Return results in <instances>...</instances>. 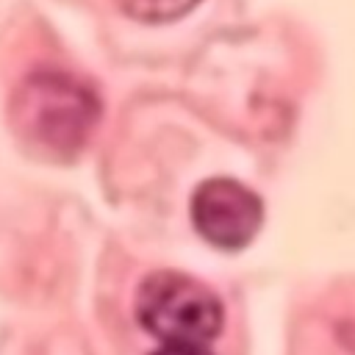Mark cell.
I'll return each mask as SVG.
<instances>
[{
	"mask_svg": "<svg viewBox=\"0 0 355 355\" xmlns=\"http://www.w3.org/2000/svg\"><path fill=\"white\" fill-rule=\"evenodd\" d=\"M100 119L92 86L61 69L31 72L11 97V125L39 155L69 158L80 153Z\"/></svg>",
	"mask_w": 355,
	"mask_h": 355,
	"instance_id": "6da1fadb",
	"label": "cell"
},
{
	"mask_svg": "<svg viewBox=\"0 0 355 355\" xmlns=\"http://www.w3.org/2000/svg\"><path fill=\"white\" fill-rule=\"evenodd\" d=\"M136 319L164 344H202L225 322L219 297L180 272H153L136 291Z\"/></svg>",
	"mask_w": 355,
	"mask_h": 355,
	"instance_id": "7a4b0ae2",
	"label": "cell"
},
{
	"mask_svg": "<svg viewBox=\"0 0 355 355\" xmlns=\"http://www.w3.org/2000/svg\"><path fill=\"white\" fill-rule=\"evenodd\" d=\"M263 219L255 191L233 178L202 180L191 194V222L197 233L219 250L247 247Z\"/></svg>",
	"mask_w": 355,
	"mask_h": 355,
	"instance_id": "3957f363",
	"label": "cell"
},
{
	"mask_svg": "<svg viewBox=\"0 0 355 355\" xmlns=\"http://www.w3.org/2000/svg\"><path fill=\"white\" fill-rule=\"evenodd\" d=\"M200 0H116V6L139 22H172L189 14Z\"/></svg>",
	"mask_w": 355,
	"mask_h": 355,
	"instance_id": "277c9868",
	"label": "cell"
},
{
	"mask_svg": "<svg viewBox=\"0 0 355 355\" xmlns=\"http://www.w3.org/2000/svg\"><path fill=\"white\" fill-rule=\"evenodd\" d=\"M153 355H211L202 344H164Z\"/></svg>",
	"mask_w": 355,
	"mask_h": 355,
	"instance_id": "5b68a950",
	"label": "cell"
}]
</instances>
